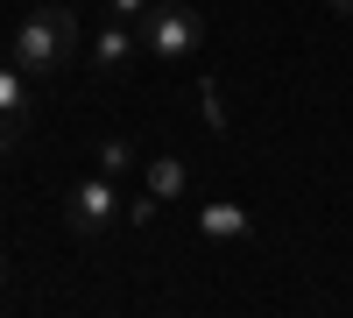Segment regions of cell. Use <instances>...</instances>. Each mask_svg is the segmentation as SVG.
<instances>
[{"mask_svg": "<svg viewBox=\"0 0 353 318\" xmlns=\"http://www.w3.org/2000/svg\"><path fill=\"white\" fill-rule=\"evenodd\" d=\"M85 50V28L71 8H28L21 28H14V64L28 78H57V71H71V57Z\"/></svg>", "mask_w": 353, "mask_h": 318, "instance_id": "obj_1", "label": "cell"}, {"mask_svg": "<svg viewBox=\"0 0 353 318\" xmlns=\"http://www.w3.org/2000/svg\"><path fill=\"white\" fill-rule=\"evenodd\" d=\"M205 43V14L191 8V0H156L149 14H141V50L156 57H191Z\"/></svg>", "mask_w": 353, "mask_h": 318, "instance_id": "obj_2", "label": "cell"}, {"mask_svg": "<svg viewBox=\"0 0 353 318\" xmlns=\"http://www.w3.org/2000/svg\"><path fill=\"white\" fill-rule=\"evenodd\" d=\"M128 212V198H121V177H78L71 191H64V219H71V234H106L113 219Z\"/></svg>", "mask_w": 353, "mask_h": 318, "instance_id": "obj_3", "label": "cell"}, {"mask_svg": "<svg viewBox=\"0 0 353 318\" xmlns=\"http://www.w3.org/2000/svg\"><path fill=\"white\" fill-rule=\"evenodd\" d=\"M134 50H141V36H134L121 14H113L99 36H85V64H92L106 85H121V78H128V64H134Z\"/></svg>", "mask_w": 353, "mask_h": 318, "instance_id": "obj_4", "label": "cell"}, {"mask_svg": "<svg viewBox=\"0 0 353 318\" xmlns=\"http://www.w3.org/2000/svg\"><path fill=\"white\" fill-rule=\"evenodd\" d=\"M21 135H28V71L0 64V149H14Z\"/></svg>", "mask_w": 353, "mask_h": 318, "instance_id": "obj_5", "label": "cell"}, {"mask_svg": "<svg viewBox=\"0 0 353 318\" xmlns=\"http://www.w3.org/2000/svg\"><path fill=\"white\" fill-rule=\"evenodd\" d=\"M198 234H205V241H241V234H248V212L219 198V206H205V212H198Z\"/></svg>", "mask_w": 353, "mask_h": 318, "instance_id": "obj_6", "label": "cell"}, {"mask_svg": "<svg viewBox=\"0 0 353 318\" xmlns=\"http://www.w3.org/2000/svg\"><path fill=\"white\" fill-rule=\"evenodd\" d=\"M134 163H141V156H134L128 135H106V141H99V170H106V177H128Z\"/></svg>", "mask_w": 353, "mask_h": 318, "instance_id": "obj_7", "label": "cell"}, {"mask_svg": "<svg viewBox=\"0 0 353 318\" xmlns=\"http://www.w3.org/2000/svg\"><path fill=\"white\" fill-rule=\"evenodd\" d=\"M149 191L176 198V191H184V163H176V156H149Z\"/></svg>", "mask_w": 353, "mask_h": 318, "instance_id": "obj_8", "label": "cell"}, {"mask_svg": "<svg viewBox=\"0 0 353 318\" xmlns=\"http://www.w3.org/2000/svg\"><path fill=\"white\" fill-rule=\"evenodd\" d=\"M149 8H156V0H106V14H121V21H141Z\"/></svg>", "mask_w": 353, "mask_h": 318, "instance_id": "obj_9", "label": "cell"}, {"mask_svg": "<svg viewBox=\"0 0 353 318\" xmlns=\"http://www.w3.org/2000/svg\"><path fill=\"white\" fill-rule=\"evenodd\" d=\"M0 283H8V241H0Z\"/></svg>", "mask_w": 353, "mask_h": 318, "instance_id": "obj_10", "label": "cell"}, {"mask_svg": "<svg viewBox=\"0 0 353 318\" xmlns=\"http://www.w3.org/2000/svg\"><path fill=\"white\" fill-rule=\"evenodd\" d=\"M332 8H339V14H353V0H332Z\"/></svg>", "mask_w": 353, "mask_h": 318, "instance_id": "obj_11", "label": "cell"}]
</instances>
